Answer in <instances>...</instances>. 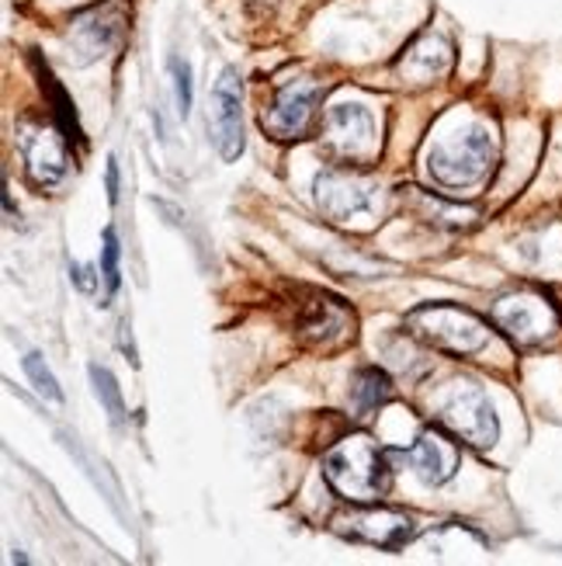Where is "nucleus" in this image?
I'll return each instance as SVG.
<instances>
[{"label":"nucleus","mask_w":562,"mask_h":566,"mask_svg":"<svg viewBox=\"0 0 562 566\" xmlns=\"http://www.w3.org/2000/svg\"><path fill=\"white\" fill-rule=\"evenodd\" d=\"M497 331L515 344V348H539L559 334V310L539 289H515L494 303Z\"/></svg>","instance_id":"obj_5"},{"label":"nucleus","mask_w":562,"mask_h":566,"mask_svg":"<svg viewBox=\"0 0 562 566\" xmlns=\"http://www.w3.org/2000/svg\"><path fill=\"white\" fill-rule=\"evenodd\" d=\"M70 282L77 285L81 292H94L97 289L94 272H91V268H84V264H70Z\"/></svg>","instance_id":"obj_23"},{"label":"nucleus","mask_w":562,"mask_h":566,"mask_svg":"<svg viewBox=\"0 0 562 566\" xmlns=\"http://www.w3.org/2000/svg\"><path fill=\"white\" fill-rule=\"evenodd\" d=\"M118 188H121V175H118V160H108V202H118Z\"/></svg>","instance_id":"obj_24"},{"label":"nucleus","mask_w":562,"mask_h":566,"mask_svg":"<svg viewBox=\"0 0 562 566\" xmlns=\"http://www.w3.org/2000/svg\"><path fill=\"white\" fill-rule=\"evenodd\" d=\"M403 459L410 462V470L417 473L427 486H442V483H448L458 473L462 452H458V446H455V441L445 431L427 428L403 452Z\"/></svg>","instance_id":"obj_13"},{"label":"nucleus","mask_w":562,"mask_h":566,"mask_svg":"<svg viewBox=\"0 0 562 566\" xmlns=\"http://www.w3.org/2000/svg\"><path fill=\"white\" fill-rule=\"evenodd\" d=\"M170 73H174V91H178V112L188 118L191 112V66L178 56H170Z\"/></svg>","instance_id":"obj_22"},{"label":"nucleus","mask_w":562,"mask_h":566,"mask_svg":"<svg viewBox=\"0 0 562 566\" xmlns=\"http://www.w3.org/2000/svg\"><path fill=\"white\" fill-rule=\"evenodd\" d=\"M333 528L358 543H369L379 549H403L413 535H417V522L413 514L396 511V507H382V504H358V511L340 514Z\"/></svg>","instance_id":"obj_10"},{"label":"nucleus","mask_w":562,"mask_h":566,"mask_svg":"<svg viewBox=\"0 0 562 566\" xmlns=\"http://www.w3.org/2000/svg\"><path fill=\"white\" fill-rule=\"evenodd\" d=\"M497 164V139L486 126H466L452 139L434 143L427 154V170L445 188H473Z\"/></svg>","instance_id":"obj_3"},{"label":"nucleus","mask_w":562,"mask_h":566,"mask_svg":"<svg viewBox=\"0 0 562 566\" xmlns=\"http://www.w3.org/2000/svg\"><path fill=\"white\" fill-rule=\"evenodd\" d=\"M434 417L458 441H466V446H473V449H490L500 438L497 410H494L490 397H486V392L473 382H462L452 392H445V397L437 400Z\"/></svg>","instance_id":"obj_7"},{"label":"nucleus","mask_w":562,"mask_h":566,"mask_svg":"<svg viewBox=\"0 0 562 566\" xmlns=\"http://www.w3.org/2000/svg\"><path fill=\"white\" fill-rule=\"evenodd\" d=\"M324 480L348 504H382L393 486L385 452L369 434H348L324 455Z\"/></svg>","instance_id":"obj_1"},{"label":"nucleus","mask_w":562,"mask_h":566,"mask_svg":"<svg viewBox=\"0 0 562 566\" xmlns=\"http://www.w3.org/2000/svg\"><path fill=\"white\" fill-rule=\"evenodd\" d=\"M66 136H60L53 126L45 122L24 118L18 126V146L24 157V170H29L32 185L39 188H56L66 170H70V154H66Z\"/></svg>","instance_id":"obj_11"},{"label":"nucleus","mask_w":562,"mask_h":566,"mask_svg":"<svg viewBox=\"0 0 562 566\" xmlns=\"http://www.w3.org/2000/svg\"><path fill=\"white\" fill-rule=\"evenodd\" d=\"M24 373H29L32 386H35V389L42 392L45 400H53V403H63V389H60L56 376L49 373V365L42 361V355H39V352H29V355H24Z\"/></svg>","instance_id":"obj_20"},{"label":"nucleus","mask_w":562,"mask_h":566,"mask_svg":"<svg viewBox=\"0 0 562 566\" xmlns=\"http://www.w3.org/2000/svg\"><path fill=\"white\" fill-rule=\"evenodd\" d=\"M121 29H126V14H121V8H115V4H102L73 21L70 45H73V53H81L77 63H91L97 56H105L108 49L118 45Z\"/></svg>","instance_id":"obj_14"},{"label":"nucleus","mask_w":562,"mask_h":566,"mask_svg":"<svg viewBox=\"0 0 562 566\" xmlns=\"http://www.w3.org/2000/svg\"><path fill=\"white\" fill-rule=\"evenodd\" d=\"M316 191V206L333 223H372L382 212V185L372 175H361L351 164L348 167H333L324 170L312 185Z\"/></svg>","instance_id":"obj_4"},{"label":"nucleus","mask_w":562,"mask_h":566,"mask_svg":"<svg viewBox=\"0 0 562 566\" xmlns=\"http://www.w3.org/2000/svg\"><path fill=\"white\" fill-rule=\"evenodd\" d=\"M212 139L223 160L243 154V84L233 66L219 73L212 87Z\"/></svg>","instance_id":"obj_12"},{"label":"nucleus","mask_w":562,"mask_h":566,"mask_svg":"<svg viewBox=\"0 0 562 566\" xmlns=\"http://www.w3.org/2000/svg\"><path fill=\"white\" fill-rule=\"evenodd\" d=\"M406 334L417 337L421 344L434 352H445L455 358L479 355L490 344V324L476 316L466 306L455 303H424L406 313Z\"/></svg>","instance_id":"obj_2"},{"label":"nucleus","mask_w":562,"mask_h":566,"mask_svg":"<svg viewBox=\"0 0 562 566\" xmlns=\"http://www.w3.org/2000/svg\"><path fill=\"white\" fill-rule=\"evenodd\" d=\"M320 97L324 91L309 84V81H288L275 91V97L267 102L261 126L267 136L278 143H296L306 139L316 126V112H320Z\"/></svg>","instance_id":"obj_8"},{"label":"nucleus","mask_w":562,"mask_h":566,"mask_svg":"<svg viewBox=\"0 0 562 566\" xmlns=\"http://www.w3.org/2000/svg\"><path fill=\"white\" fill-rule=\"evenodd\" d=\"M452 63H455L452 42L445 35H437V32H427L413 45L403 49V56L396 60V73L413 87H427L434 81H442L445 73L452 70Z\"/></svg>","instance_id":"obj_15"},{"label":"nucleus","mask_w":562,"mask_h":566,"mask_svg":"<svg viewBox=\"0 0 562 566\" xmlns=\"http://www.w3.org/2000/svg\"><path fill=\"white\" fill-rule=\"evenodd\" d=\"M91 382H94L97 400H102V407L108 410L112 424H115V428L126 424V400H121V389H118L115 376L108 373L105 365H91Z\"/></svg>","instance_id":"obj_19"},{"label":"nucleus","mask_w":562,"mask_h":566,"mask_svg":"<svg viewBox=\"0 0 562 566\" xmlns=\"http://www.w3.org/2000/svg\"><path fill=\"white\" fill-rule=\"evenodd\" d=\"M39 77H42V91H45V97H49V105H53V115H56V122H60L63 136H66V139H81L77 112H73V102L66 97V91L56 84L53 73L42 70V66H39Z\"/></svg>","instance_id":"obj_18"},{"label":"nucleus","mask_w":562,"mask_h":566,"mask_svg":"<svg viewBox=\"0 0 562 566\" xmlns=\"http://www.w3.org/2000/svg\"><path fill=\"white\" fill-rule=\"evenodd\" d=\"M324 143L327 150L344 160V164H364L372 160L379 150V136H375V118L372 112L348 102V105H333L324 115Z\"/></svg>","instance_id":"obj_9"},{"label":"nucleus","mask_w":562,"mask_h":566,"mask_svg":"<svg viewBox=\"0 0 562 566\" xmlns=\"http://www.w3.org/2000/svg\"><path fill=\"white\" fill-rule=\"evenodd\" d=\"M410 191H413V212H417V219H427V223L448 227V230H462L473 223V216H476L473 209L452 206L442 195H427L421 188H410Z\"/></svg>","instance_id":"obj_17"},{"label":"nucleus","mask_w":562,"mask_h":566,"mask_svg":"<svg viewBox=\"0 0 562 566\" xmlns=\"http://www.w3.org/2000/svg\"><path fill=\"white\" fill-rule=\"evenodd\" d=\"M393 382H389V376L382 373V368L375 365H364L354 373V382H351V407H354V417H372L379 413L389 400H393Z\"/></svg>","instance_id":"obj_16"},{"label":"nucleus","mask_w":562,"mask_h":566,"mask_svg":"<svg viewBox=\"0 0 562 566\" xmlns=\"http://www.w3.org/2000/svg\"><path fill=\"white\" fill-rule=\"evenodd\" d=\"M291 331L316 348H337L354 337V313L330 292L296 285L291 292Z\"/></svg>","instance_id":"obj_6"},{"label":"nucleus","mask_w":562,"mask_h":566,"mask_svg":"<svg viewBox=\"0 0 562 566\" xmlns=\"http://www.w3.org/2000/svg\"><path fill=\"white\" fill-rule=\"evenodd\" d=\"M118 233L108 227L105 230V248H102V275H105V285L108 292H115L121 285V272H118Z\"/></svg>","instance_id":"obj_21"}]
</instances>
